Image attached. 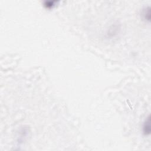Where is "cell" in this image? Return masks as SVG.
Returning <instances> with one entry per match:
<instances>
[{"label":"cell","mask_w":151,"mask_h":151,"mask_svg":"<svg viewBox=\"0 0 151 151\" xmlns=\"http://www.w3.org/2000/svg\"><path fill=\"white\" fill-rule=\"evenodd\" d=\"M143 133L145 135H148L150 133V119L149 116L143 125Z\"/></svg>","instance_id":"cell-1"}]
</instances>
